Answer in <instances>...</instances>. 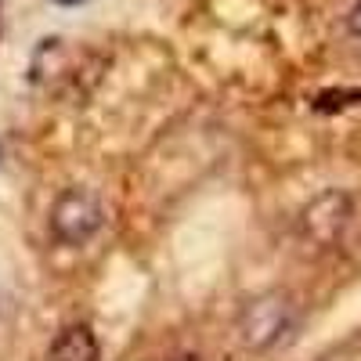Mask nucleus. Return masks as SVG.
<instances>
[{
	"label": "nucleus",
	"mask_w": 361,
	"mask_h": 361,
	"mask_svg": "<svg viewBox=\"0 0 361 361\" xmlns=\"http://www.w3.org/2000/svg\"><path fill=\"white\" fill-rule=\"evenodd\" d=\"M350 221V199L343 192H325L304 209V231L314 243H336Z\"/></svg>",
	"instance_id": "7ed1b4c3"
},
{
	"label": "nucleus",
	"mask_w": 361,
	"mask_h": 361,
	"mask_svg": "<svg viewBox=\"0 0 361 361\" xmlns=\"http://www.w3.org/2000/svg\"><path fill=\"white\" fill-rule=\"evenodd\" d=\"M170 361H199L195 354H177V357H170Z\"/></svg>",
	"instance_id": "423d86ee"
},
{
	"label": "nucleus",
	"mask_w": 361,
	"mask_h": 361,
	"mask_svg": "<svg viewBox=\"0 0 361 361\" xmlns=\"http://www.w3.org/2000/svg\"><path fill=\"white\" fill-rule=\"evenodd\" d=\"M47 361H98V340L87 325L62 329L47 350Z\"/></svg>",
	"instance_id": "20e7f679"
},
{
	"label": "nucleus",
	"mask_w": 361,
	"mask_h": 361,
	"mask_svg": "<svg viewBox=\"0 0 361 361\" xmlns=\"http://www.w3.org/2000/svg\"><path fill=\"white\" fill-rule=\"evenodd\" d=\"M347 25H350V33H357L361 37V4L350 11V18H347Z\"/></svg>",
	"instance_id": "39448f33"
},
{
	"label": "nucleus",
	"mask_w": 361,
	"mask_h": 361,
	"mask_svg": "<svg viewBox=\"0 0 361 361\" xmlns=\"http://www.w3.org/2000/svg\"><path fill=\"white\" fill-rule=\"evenodd\" d=\"M105 214H102V202L94 192H87V188H73L66 192L62 199L54 202L51 209V231L62 238L66 246H83L90 243V238L98 235Z\"/></svg>",
	"instance_id": "f03ea898"
},
{
	"label": "nucleus",
	"mask_w": 361,
	"mask_h": 361,
	"mask_svg": "<svg viewBox=\"0 0 361 361\" xmlns=\"http://www.w3.org/2000/svg\"><path fill=\"white\" fill-rule=\"evenodd\" d=\"M293 325H296L293 300L286 293H267L243 307V314H238V340L250 350H271L293 333Z\"/></svg>",
	"instance_id": "f257e3e1"
}]
</instances>
